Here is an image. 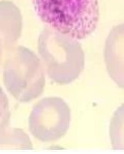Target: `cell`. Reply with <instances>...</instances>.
Segmentation results:
<instances>
[{"label": "cell", "mask_w": 124, "mask_h": 154, "mask_svg": "<svg viewBox=\"0 0 124 154\" xmlns=\"http://www.w3.org/2000/svg\"><path fill=\"white\" fill-rule=\"evenodd\" d=\"M40 20L59 33L84 39L96 29L98 0H32Z\"/></svg>", "instance_id": "6da1fadb"}, {"label": "cell", "mask_w": 124, "mask_h": 154, "mask_svg": "<svg viewBox=\"0 0 124 154\" xmlns=\"http://www.w3.org/2000/svg\"><path fill=\"white\" fill-rule=\"evenodd\" d=\"M39 53L49 78L58 85L75 81L84 69L85 55L80 42L50 27L40 32Z\"/></svg>", "instance_id": "7a4b0ae2"}, {"label": "cell", "mask_w": 124, "mask_h": 154, "mask_svg": "<svg viewBox=\"0 0 124 154\" xmlns=\"http://www.w3.org/2000/svg\"><path fill=\"white\" fill-rule=\"evenodd\" d=\"M6 90L21 103H29L44 92L46 80L39 58L26 47L8 52L3 68Z\"/></svg>", "instance_id": "3957f363"}, {"label": "cell", "mask_w": 124, "mask_h": 154, "mask_svg": "<svg viewBox=\"0 0 124 154\" xmlns=\"http://www.w3.org/2000/svg\"><path fill=\"white\" fill-rule=\"evenodd\" d=\"M29 130L42 143H53L65 136L70 125V108L60 97L39 100L29 116Z\"/></svg>", "instance_id": "277c9868"}, {"label": "cell", "mask_w": 124, "mask_h": 154, "mask_svg": "<svg viewBox=\"0 0 124 154\" xmlns=\"http://www.w3.org/2000/svg\"><path fill=\"white\" fill-rule=\"evenodd\" d=\"M104 62L112 80L124 89V24L110 32L104 46Z\"/></svg>", "instance_id": "5b68a950"}, {"label": "cell", "mask_w": 124, "mask_h": 154, "mask_svg": "<svg viewBox=\"0 0 124 154\" xmlns=\"http://www.w3.org/2000/svg\"><path fill=\"white\" fill-rule=\"evenodd\" d=\"M22 15L16 4L0 0V42L3 51L8 52L22 33Z\"/></svg>", "instance_id": "8992f818"}, {"label": "cell", "mask_w": 124, "mask_h": 154, "mask_svg": "<svg viewBox=\"0 0 124 154\" xmlns=\"http://www.w3.org/2000/svg\"><path fill=\"white\" fill-rule=\"evenodd\" d=\"M1 148L32 149L33 145L29 137L22 129L5 127L0 130V149Z\"/></svg>", "instance_id": "52a82bcc"}, {"label": "cell", "mask_w": 124, "mask_h": 154, "mask_svg": "<svg viewBox=\"0 0 124 154\" xmlns=\"http://www.w3.org/2000/svg\"><path fill=\"white\" fill-rule=\"evenodd\" d=\"M110 139L112 147L124 150V103L115 111L110 124Z\"/></svg>", "instance_id": "ba28073f"}, {"label": "cell", "mask_w": 124, "mask_h": 154, "mask_svg": "<svg viewBox=\"0 0 124 154\" xmlns=\"http://www.w3.org/2000/svg\"><path fill=\"white\" fill-rule=\"evenodd\" d=\"M9 119H11V111H9L8 98L0 87V130L8 126Z\"/></svg>", "instance_id": "9c48e42d"}, {"label": "cell", "mask_w": 124, "mask_h": 154, "mask_svg": "<svg viewBox=\"0 0 124 154\" xmlns=\"http://www.w3.org/2000/svg\"><path fill=\"white\" fill-rule=\"evenodd\" d=\"M2 51H3V48H2V45L0 42V60H1V56H2Z\"/></svg>", "instance_id": "30bf717a"}]
</instances>
